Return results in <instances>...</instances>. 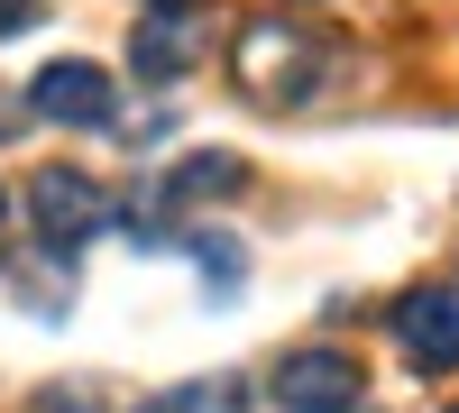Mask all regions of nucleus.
Listing matches in <instances>:
<instances>
[{
  "instance_id": "obj_12",
  "label": "nucleus",
  "mask_w": 459,
  "mask_h": 413,
  "mask_svg": "<svg viewBox=\"0 0 459 413\" xmlns=\"http://www.w3.org/2000/svg\"><path fill=\"white\" fill-rule=\"evenodd\" d=\"M0 211H10V194H0Z\"/></svg>"
},
{
  "instance_id": "obj_2",
  "label": "nucleus",
  "mask_w": 459,
  "mask_h": 413,
  "mask_svg": "<svg viewBox=\"0 0 459 413\" xmlns=\"http://www.w3.org/2000/svg\"><path fill=\"white\" fill-rule=\"evenodd\" d=\"M28 220H37L47 248H83L101 220H110V194H101L83 166H37L28 175Z\"/></svg>"
},
{
  "instance_id": "obj_6",
  "label": "nucleus",
  "mask_w": 459,
  "mask_h": 413,
  "mask_svg": "<svg viewBox=\"0 0 459 413\" xmlns=\"http://www.w3.org/2000/svg\"><path fill=\"white\" fill-rule=\"evenodd\" d=\"M276 404L285 413H350L359 404V367L340 358V349H294L276 367Z\"/></svg>"
},
{
  "instance_id": "obj_7",
  "label": "nucleus",
  "mask_w": 459,
  "mask_h": 413,
  "mask_svg": "<svg viewBox=\"0 0 459 413\" xmlns=\"http://www.w3.org/2000/svg\"><path fill=\"white\" fill-rule=\"evenodd\" d=\"M166 194L175 202H221V194H248V166L239 157H221V147H203V157H184L166 175Z\"/></svg>"
},
{
  "instance_id": "obj_10",
  "label": "nucleus",
  "mask_w": 459,
  "mask_h": 413,
  "mask_svg": "<svg viewBox=\"0 0 459 413\" xmlns=\"http://www.w3.org/2000/svg\"><path fill=\"white\" fill-rule=\"evenodd\" d=\"M37 19H47V0H0V37H28Z\"/></svg>"
},
{
  "instance_id": "obj_13",
  "label": "nucleus",
  "mask_w": 459,
  "mask_h": 413,
  "mask_svg": "<svg viewBox=\"0 0 459 413\" xmlns=\"http://www.w3.org/2000/svg\"><path fill=\"white\" fill-rule=\"evenodd\" d=\"M450 413H459V404H450Z\"/></svg>"
},
{
  "instance_id": "obj_5",
  "label": "nucleus",
  "mask_w": 459,
  "mask_h": 413,
  "mask_svg": "<svg viewBox=\"0 0 459 413\" xmlns=\"http://www.w3.org/2000/svg\"><path fill=\"white\" fill-rule=\"evenodd\" d=\"M203 65V10H147L129 37V73L138 83H175Z\"/></svg>"
},
{
  "instance_id": "obj_11",
  "label": "nucleus",
  "mask_w": 459,
  "mask_h": 413,
  "mask_svg": "<svg viewBox=\"0 0 459 413\" xmlns=\"http://www.w3.org/2000/svg\"><path fill=\"white\" fill-rule=\"evenodd\" d=\"M147 10H194V0H147Z\"/></svg>"
},
{
  "instance_id": "obj_3",
  "label": "nucleus",
  "mask_w": 459,
  "mask_h": 413,
  "mask_svg": "<svg viewBox=\"0 0 459 413\" xmlns=\"http://www.w3.org/2000/svg\"><path fill=\"white\" fill-rule=\"evenodd\" d=\"M110 110H120V83H110L101 65H83V56L28 73V120H56V129H110Z\"/></svg>"
},
{
  "instance_id": "obj_8",
  "label": "nucleus",
  "mask_w": 459,
  "mask_h": 413,
  "mask_svg": "<svg viewBox=\"0 0 459 413\" xmlns=\"http://www.w3.org/2000/svg\"><path fill=\"white\" fill-rule=\"evenodd\" d=\"M138 413H248V386L239 377H184L166 395H147Z\"/></svg>"
},
{
  "instance_id": "obj_4",
  "label": "nucleus",
  "mask_w": 459,
  "mask_h": 413,
  "mask_svg": "<svg viewBox=\"0 0 459 413\" xmlns=\"http://www.w3.org/2000/svg\"><path fill=\"white\" fill-rule=\"evenodd\" d=\"M395 349L423 367V377H450L459 367V294L450 285H413L395 304Z\"/></svg>"
},
{
  "instance_id": "obj_9",
  "label": "nucleus",
  "mask_w": 459,
  "mask_h": 413,
  "mask_svg": "<svg viewBox=\"0 0 459 413\" xmlns=\"http://www.w3.org/2000/svg\"><path fill=\"white\" fill-rule=\"evenodd\" d=\"M28 413H101V404H92V386H56V395H37Z\"/></svg>"
},
{
  "instance_id": "obj_1",
  "label": "nucleus",
  "mask_w": 459,
  "mask_h": 413,
  "mask_svg": "<svg viewBox=\"0 0 459 413\" xmlns=\"http://www.w3.org/2000/svg\"><path fill=\"white\" fill-rule=\"evenodd\" d=\"M230 56H239V92L266 101V110H303V101L331 83V47L303 19H248Z\"/></svg>"
}]
</instances>
